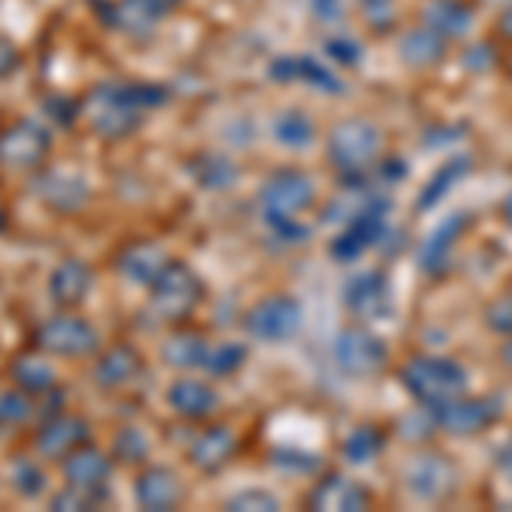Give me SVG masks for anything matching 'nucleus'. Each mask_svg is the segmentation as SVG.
I'll use <instances>...</instances> for the list:
<instances>
[{"mask_svg": "<svg viewBox=\"0 0 512 512\" xmlns=\"http://www.w3.org/2000/svg\"><path fill=\"white\" fill-rule=\"evenodd\" d=\"M161 103H164V89L158 86H140V82L120 86V82H106V86H96L86 96L82 113H86L89 127L99 137H127L140 123V113Z\"/></svg>", "mask_w": 512, "mask_h": 512, "instance_id": "obj_1", "label": "nucleus"}, {"mask_svg": "<svg viewBox=\"0 0 512 512\" xmlns=\"http://www.w3.org/2000/svg\"><path fill=\"white\" fill-rule=\"evenodd\" d=\"M403 386H407L424 407L437 410L465 393V376H461V369L448 359L420 355V359H414L403 369Z\"/></svg>", "mask_w": 512, "mask_h": 512, "instance_id": "obj_2", "label": "nucleus"}, {"mask_svg": "<svg viewBox=\"0 0 512 512\" xmlns=\"http://www.w3.org/2000/svg\"><path fill=\"white\" fill-rule=\"evenodd\" d=\"M35 345L45 355H59V359H86V355L99 352V332L79 315H55L38 325Z\"/></svg>", "mask_w": 512, "mask_h": 512, "instance_id": "obj_3", "label": "nucleus"}, {"mask_svg": "<svg viewBox=\"0 0 512 512\" xmlns=\"http://www.w3.org/2000/svg\"><path fill=\"white\" fill-rule=\"evenodd\" d=\"M311 198H315V185L308 181V175H301V171H280V175L267 181V188L260 195L263 219L274 229H291V222L308 209Z\"/></svg>", "mask_w": 512, "mask_h": 512, "instance_id": "obj_4", "label": "nucleus"}, {"mask_svg": "<svg viewBox=\"0 0 512 512\" xmlns=\"http://www.w3.org/2000/svg\"><path fill=\"white\" fill-rule=\"evenodd\" d=\"M202 301V284L185 263L168 260V267L161 270L158 280L151 284V308L158 311L161 321H181L195 311V304Z\"/></svg>", "mask_w": 512, "mask_h": 512, "instance_id": "obj_5", "label": "nucleus"}, {"mask_svg": "<svg viewBox=\"0 0 512 512\" xmlns=\"http://www.w3.org/2000/svg\"><path fill=\"white\" fill-rule=\"evenodd\" d=\"M52 151V134L35 120H18L0 130V164L11 171H38Z\"/></svg>", "mask_w": 512, "mask_h": 512, "instance_id": "obj_6", "label": "nucleus"}, {"mask_svg": "<svg viewBox=\"0 0 512 512\" xmlns=\"http://www.w3.org/2000/svg\"><path fill=\"white\" fill-rule=\"evenodd\" d=\"M379 154V134L369 123H342V127H335V134L328 137V158L338 171H345V175H359V171H366L369 164L376 161Z\"/></svg>", "mask_w": 512, "mask_h": 512, "instance_id": "obj_7", "label": "nucleus"}, {"mask_svg": "<svg viewBox=\"0 0 512 512\" xmlns=\"http://www.w3.org/2000/svg\"><path fill=\"white\" fill-rule=\"evenodd\" d=\"M82 444H89V424L72 414L48 417L35 434V454L41 461H65Z\"/></svg>", "mask_w": 512, "mask_h": 512, "instance_id": "obj_8", "label": "nucleus"}, {"mask_svg": "<svg viewBox=\"0 0 512 512\" xmlns=\"http://www.w3.org/2000/svg\"><path fill=\"white\" fill-rule=\"evenodd\" d=\"M246 328L263 342H284L301 328V308L291 297H267L246 315Z\"/></svg>", "mask_w": 512, "mask_h": 512, "instance_id": "obj_9", "label": "nucleus"}, {"mask_svg": "<svg viewBox=\"0 0 512 512\" xmlns=\"http://www.w3.org/2000/svg\"><path fill=\"white\" fill-rule=\"evenodd\" d=\"M62 475H65V485L86 492L93 502H103L106 499V478H110V458H106L103 451L82 444L79 451H72L69 458L62 461Z\"/></svg>", "mask_w": 512, "mask_h": 512, "instance_id": "obj_10", "label": "nucleus"}, {"mask_svg": "<svg viewBox=\"0 0 512 512\" xmlns=\"http://www.w3.org/2000/svg\"><path fill=\"white\" fill-rule=\"evenodd\" d=\"M35 192L48 209L55 212H79L89 202V185L86 178L76 175L69 168H48L45 175H38Z\"/></svg>", "mask_w": 512, "mask_h": 512, "instance_id": "obj_11", "label": "nucleus"}, {"mask_svg": "<svg viewBox=\"0 0 512 512\" xmlns=\"http://www.w3.org/2000/svg\"><path fill=\"white\" fill-rule=\"evenodd\" d=\"M335 359L345 373L352 376H369L373 369H379L386 362V345L379 342L376 335L362 332V328H352V332H342L335 342Z\"/></svg>", "mask_w": 512, "mask_h": 512, "instance_id": "obj_12", "label": "nucleus"}, {"mask_svg": "<svg viewBox=\"0 0 512 512\" xmlns=\"http://www.w3.org/2000/svg\"><path fill=\"white\" fill-rule=\"evenodd\" d=\"M437 424L444 427V431H454V434H475L482 431L485 424H492L495 417H499V403L495 400H465V396H458V400L444 403V407L431 410Z\"/></svg>", "mask_w": 512, "mask_h": 512, "instance_id": "obj_13", "label": "nucleus"}, {"mask_svg": "<svg viewBox=\"0 0 512 512\" xmlns=\"http://www.w3.org/2000/svg\"><path fill=\"white\" fill-rule=\"evenodd\" d=\"M345 304L355 318H386L393 308V294H390V284H386L383 274H366L359 280H352V287L345 291Z\"/></svg>", "mask_w": 512, "mask_h": 512, "instance_id": "obj_14", "label": "nucleus"}, {"mask_svg": "<svg viewBox=\"0 0 512 512\" xmlns=\"http://www.w3.org/2000/svg\"><path fill=\"white\" fill-rule=\"evenodd\" d=\"M89 287H93V270L82 260H62L48 277V294L59 308H76L86 301Z\"/></svg>", "mask_w": 512, "mask_h": 512, "instance_id": "obj_15", "label": "nucleus"}, {"mask_svg": "<svg viewBox=\"0 0 512 512\" xmlns=\"http://www.w3.org/2000/svg\"><path fill=\"white\" fill-rule=\"evenodd\" d=\"M181 0H120L117 7H113L110 21L120 24L123 31H130V35H147V31L158 28V21L164 14H171Z\"/></svg>", "mask_w": 512, "mask_h": 512, "instance_id": "obj_16", "label": "nucleus"}, {"mask_svg": "<svg viewBox=\"0 0 512 512\" xmlns=\"http://www.w3.org/2000/svg\"><path fill=\"white\" fill-rule=\"evenodd\" d=\"M140 369H144V362H140L137 349H130V345H113V349H106L96 359L93 379H96V386H103V390H120V386H127L130 379H137Z\"/></svg>", "mask_w": 512, "mask_h": 512, "instance_id": "obj_17", "label": "nucleus"}, {"mask_svg": "<svg viewBox=\"0 0 512 512\" xmlns=\"http://www.w3.org/2000/svg\"><path fill=\"white\" fill-rule=\"evenodd\" d=\"M137 506L140 509H158L168 512L181 502V482L171 468H147L137 478Z\"/></svg>", "mask_w": 512, "mask_h": 512, "instance_id": "obj_18", "label": "nucleus"}, {"mask_svg": "<svg viewBox=\"0 0 512 512\" xmlns=\"http://www.w3.org/2000/svg\"><path fill=\"white\" fill-rule=\"evenodd\" d=\"M164 267H168V256H164L158 243H134V246H127L117 260V270L123 277L134 280V284H147V287L158 280Z\"/></svg>", "mask_w": 512, "mask_h": 512, "instance_id": "obj_19", "label": "nucleus"}, {"mask_svg": "<svg viewBox=\"0 0 512 512\" xmlns=\"http://www.w3.org/2000/svg\"><path fill=\"white\" fill-rule=\"evenodd\" d=\"M11 379L24 393H52L55 390V369L45 359V352H21L11 359Z\"/></svg>", "mask_w": 512, "mask_h": 512, "instance_id": "obj_20", "label": "nucleus"}, {"mask_svg": "<svg viewBox=\"0 0 512 512\" xmlns=\"http://www.w3.org/2000/svg\"><path fill=\"white\" fill-rule=\"evenodd\" d=\"M236 451V434L229 427H209L198 441L192 444V461L202 472H219Z\"/></svg>", "mask_w": 512, "mask_h": 512, "instance_id": "obj_21", "label": "nucleus"}, {"mask_svg": "<svg viewBox=\"0 0 512 512\" xmlns=\"http://www.w3.org/2000/svg\"><path fill=\"white\" fill-rule=\"evenodd\" d=\"M168 403L181 417H209L212 410H216L219 396L205 383H198V379H178L168 390Z\"/></svg>", "mask_w": 512, "mask_h": 512, "instance_id": "obj_22", "label": "nucleus"}, {"mask_svg": "<svg viewBox=\"0 0 512 512\" xmlns=\"http://www.w3.org/2000/svg\"><path fill=\"white\" fill-rule=\"evenodd\" d=\"M451 465L444 458H420L414 468H410V489H414L420 499H441L444 492L451 489Z\"/></svg>", "mask_w": 512, "mask_h": 512, "instance_id": "obj_23", "label": "nucleus"}, {"mask_svg": "<svg viewBox=\"0 0 512 512\" xmlns=\"http://www.w3.org/2000/svg\"><path fill=\"white\" fill-rule=\"evenodd\" d=\"M427 28L437 31L441 38H461L472 28V7L461 0H434L427 7Z\"/></svg>", "mask_w": 512, "mask_h": 512, "instance_id": "obj_24", "label": "nucleus"}, {"mask_svg": "<svg viewBox=\"0 0 512 512\" xmlns=\"http://www.w3.org/2000/svg\"><path fill=\"white\" fill-rule=\"evenodd\" d=\"M311 502L318 509H366L369 495L355 482H349V478H328V482H321L315 489Z\"/></svg>", "mask_w": 512, "mask_h": 512, "instance_id": "obj_25", "label": "nucleus"}, {"mask_svg": "<svg viewBox=\"0 0 512 512\" xmlns=\"http://www.w3.org/2000/svg\"><path fill=\"white\" fill-rule=\"evenodd\" d=\"M205 352H209V342H205L198 332H175L164 342V362L175 369H195L202 366Z\"/></svg>", "mask_w": 512, "mask_h": 512, "instance_id": "obj_26", "label": "nucleus"}, {"mask_svg": "<svg viewBox=\"0 0 512 512\" xmlns=\"http://www.w3.org/2000/svg\"><path fill=\"white\" fill-rule=\"evenodd\" d=\"M7 482H11V489L21 495V499H38L41 492H45V468L38 465L35 458H11V465H7Z\"/></svg>", "mask_w": 512, "mask_h": 512, "instance_id": "obj_27", "label": "nucleus"}, {"mask_svg": "<svg viewBox=\"0 0 512 512\" xmlns=\"http://www.w3.org/2000/svg\"><path fill=\"white\" fill-rule=\"evenodd\" d=\"M400 52H403V59L414 62V65H431L444 55V38L431 28L410 31V35L403 38Z\"/></svg>", "mask_w": 512, "mask_h": 512, "instance_id": "obj_28", "label": "nucleus"}, {"mask_svg": "<svg viewBox=\"0 0 512 512\" xmlns=\"http://www.w3.org/2000/svg\"><path fill=\"white\" fill-rule=\"evenodd\" d=\"M35 417V400L31 393H24L21 386L18 390H7L0 393V427H21Z\"/></svg>", "mask_w": 512, "mask_h": 512, "instance_id": "obj_29", "label": "nucleus"}, {"mask_svg": "<svg viewBox=\"0 0 512 512\" xmlns=\"http://www.w3.org/2000/svg\"><path fill=\"white\" fill-rule=\"evenodd\" d=\"M110 454L117 461H123V465H140V461L151 454V444H147V437L140 427H123V431L113 437Z\"/></svg>", "mask_w": 512, "mask_h": 512, "instance_id": "obj_30", "label": "nucleus"}, {"mask_svg": "<svg viewBox=\"0 0 512 512\" xmlns=\"http://www.w3.org/2000/svg\"><path fill=\"white\" fill-rule=\"evenodd\" d=\"M243 359H246L243 345H236V342H216V345H209V352H205L202 366L209 369L212 376H229V373H236V369L243 366Z\"/></svg>", "mask_w": 512, "mask_h": 512, "instance_id": "obj_31", "label": "nucleus"}, {"mask_svg": "<svg viewBox=\"0 0 512 512\" xmlns=\"http://www.w3.org/2000/svg\"><path fill=\"white\" fill-rule=\"evenodd\" d=\"M274 134L280 144L287 147H304L315 140V127H311V120L304 117V113H284L277 123H274Z\"/></svg>", "mask_w": 512, "mask_h": 512, "instance_id": "obj_32", "label": "nucleus"}, {"mask_svg": "<svg viewBox=\"0 0 512 512\" xmlns=\"http://www.w3.org/2000/svg\"><path fill=\"white\" fill-rule=\"evenodd\" d=\"M277 65L291 69V72H280V79H304V82L321 86V89H338V79L332 76V72L321 69V65L311 62V59H287V62H277Z\"/></svg>", "mask_w": 512, "mask_h": 512, "instance_id": "obj_33", "label": "nucleus"}, {"mask_svg": "<svg viewBox=\"0 0 512 512\" xmlns=\"http://www.w3.org/2000/svg\"><path fill=\"white\" fill-rule=\"evenodd\" d=\"M458 229H461V222H458V219H451L448 226H441V229H437V233L431 236V243H427L424 256H420V263H424L427 270L444 267V260H448V250H451L454 236H458Z\"/></svg>", "mask_w": 512, "mask_h": 512, "instance_id": "obj_34", "label": "nucleus"}, {"mask_svg": "<svg viewBox=\"0 0 512 512\" xmlns=\"http://www.w3.org/2000/svg\"><path fill=\"white\" fill-rule=\"evenodd\" d=\"M376 451H379V434L369 431V427H359V431L349 434V441H345V458H352V461H369Z\"/></svg>", "mask_w": 512, "mask_h": 512, "instance_id": "obj_35", "label": "nucleus"}, {"mask_svg": "<svg viewBox=\"0 0 512 512\" xmlns=\"http://www.w3.org/2000/svg\"><path fill=\"white\" fill-rule=\"evenodd\" d=\"M229 509H277V499L267 492H239L229 499Z\"/></svg>", "mask_w": 512, "mask_h": 512, "instance_id": "obj_36", "label": "nucleus"}, {"mask_svg": "<svg viewBox=\"0 0 512 512\" xmlns=\"http://www.w3.org/2000/svg\"><path fill=\"white\" fill-rule=\"evenodd\" d=\"M45 113H48V117H52L55 123H69V120H76L79 106L72 103V99L52 96V99H45Z\"/></svg>", "mask_w": 512, "mask_h": 512, "instance_id": "obj_37", "label": "nucleus"}, {"mask_svg": "<svg viewBox=\"0 0 512 512\" xmlns=\"http://www.w3.org/2000/svg\"><path fill=\"white\" fill-rule=\"evenodd\" d=\"M311 11L321 24H338L345 14V0H311Z\"/></svg>", "mask_w": 512, "mask_h": 512, "instance_id": "obj_38", "label": "nucleus"}, {"mask_svg": "<svg viewBox=\"0 0 512 512\" xmlns=\"http://www.w3.org/2000/svg\"><path fill=\"white\" fill-rule=\"evenodd\" d=\"M328 55H332V59H338L342 65H355V62L362 59L359 45H355V41H345V38L328 41Z\"/></svg>", "mask_w": 512, "mask_h": 512, "instance_id": "obj_39", "label": "nucleus"}, {"mask_svg": "<svg viewBox=\"0 0 512 512\" xmlns=\"http://www.w3.org/2000/svg\"><path fill=\"white\" fill-rule=\"evenodd\" d=\"M18 65H21V52L4 35H0V79L11 76V72L18 69Z\"/></svg>", "mask_w": 512, "mask_h": 512, "instance_id": "obj_40", "label": "nucleus"}, {"mask_svg": "<svg viewBox=\"0 0 512 512\" xmlns=\"http://www.w3.org/2000/svg\"><path fill=\"white\" fill-rule=\"evenodd\" d=\"M359 4H362V7H366V11H369V14H383V11H386V7H390V4H393V0H359Z\"/></svg>", "mask_w": 512, "mask_h": 512, "instance_id": "obj_41", "label": "nucleus"}, {"mask_svg": "<svg viewBox=\"0 0 512 512\" xmlns=\"http://www.w3.org/2000/svg\"><path fill=\"white\" fill-rule=\"evenodd\" d=\"M506 18H509V21H502V31H506V35H512V11L506 14Z\"/></svg>", "mask_w": 512, "mask_h": 512, "instance_id": "obj_42", "label": "nucleus"}, {"mask_svg": "<svg viewBox=\"0 0 512 512\" xmlns=\"http://www.w3.org/2000/svg\"><path fill=\"white\" fill-rule=\"evenodd\" d=\"M7 229V212H4V205H0V233Z\"/></svg>", "mask_w": 512, "mask_h": 512, "instance_id": "obj_43", "label": "nucleus"}, {"mask_svg": "<svg viewBox=\"0 0 512 512\" xmlns=\"http://www.w3.org/2000/svg\"><path fill=\"white\" fill-rule=\"evenodd\" d=\"M506 219L512 222V198H509V202H506Z\"/></svg>", "mask_w": 512, "mask_h": 512, "instance_id": "obj_44", "label": "nucleus"}, {"mask_svg": "<svg viewBox=\"0 0 512 512\" xmlns=\"http://www.w3.org/2000/svg\"><path fill=\"white\" fill-rule=\"evenodd\" d=\"M506 362H509V366H512V345H509V349H506Z\"/></svg>", "mask_w": 512, "mask_h": 512, "instance_id": "obj_45", "label": "nucleus"}, {"mask_svg": "<svg viewBox=\"0 0 512 512\" xmlns=\"http://www.w3.org/2000/svg\"><path fill=\"white\" fill-rule=\"evenodd\" d=\"M495 4H512V0H495Z\"/></svg>", "mask_w": 512, "mask_h": 512, "instance_id": "obj_46", "label": "nucleus"}]
</instances>
